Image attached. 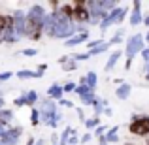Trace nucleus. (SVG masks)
<instances>
[{
  "mask_svg": "<svg viewBox=\"0 0 149 145\" xmlns=\"http://www.w3.org/2000/svg\"><path fill=\"white\" fill-rule=\"evenodd\" d=\"M38 111H40L42 123L47 124L49 128H57V123L62 119V115L57 111V104L53 100H45L42 104V109H38Z\"/></svg>",
  "mask_w": 149,
  "mask_h": 145,
  "instance_id": "f257e3e1",
  "label": "nucleus"
},
{
  "mask_svg": "<svg viewBox=\"0 0 149 145\" xmlns=\"http://www.w3.org/2000/svg\"><path fill=\"white\" fill-rule=\"evenodd\" d=\"M130 134L136 136H147L149 134V115H136L132 117L130 124H128Z\"/></svg>",
  "mask_w": 149,
  "mask_h": 145,
  "instance_id": "f03ea898",
  "label": "nucleus"
},
{
  "mask_svg": "<svg viewBox=\"0 0 149 145\" xmlns=\"http://www.w3.org/2000/svg\"><path fill=\"white\" fill-rule=\"evenodd\" d=\"M26 17V15H25ZM44 30H42V19H32V17H26L25 19V36L29 40H40Z\"/></svg>",
  "mask_w": 149,
  "mask_h": 145,
  "instance_id": "7ed1b4c3",
  "label": "nucleus"
},
{
  "mask_svg": "<svg viewBox=\"0 0 149 145\" xmlns=\"http://www.w3.org/2000/svg\"><path fill=\"white\" fill-rule=\"evenodd\" d=\"M125 15H127V10H125V8H115V10H111L106 15L104 21H100V32H104V30L111 25H119L125 19Z\"/></svg>",
  "mask_w": 149,
  "mask_h": 145,
  "instance_id": "20e7f679",
  "label": "nucleus"
},
{
  "mask_svg": "<svg viewBox=\"0 0 149 145\" xmlns=\"http://www.w3.org/2000/svg\"><path fill=\"white\" fill-rule=\"evenodd\" d=\"M143 36L142 34H134V36H130L128 38V42H127V47H125V53H127V60H132L134 58V55L136 53H140V51L143 49Z\"/></svg>",
  "mask_w": 149,
  "mask_h": 145,
  "instance_id": "39448f33",
  "label": "nucleus"
},
{
  "mask_svg": "<svg viewBox=\"0 0 149 145\" xmlns=\"http://www.w3.org/2000/svg\"><path fill=\"white\" fill-rule=\"evenodd\" d=\"M72 21L89 23V10L85 6V0H77V2L72 4Z\"/></svg>",
  "mask_w": 149,
  "mask_h": 145,
  "instance_id": "423d86ee",
  "label": "nucleus"
},
{
  "mask_svg": "<svg viewBox=\"0 0 149 145\" xmlns=\"http://www.w3.org/2000/svg\"><path fill=\"white\" fill-rule=\"evenodd\" d=\"M21 134H23L21 126H11V128H8V130L2 132V136H0V143H2V145H17Z\"/></svg>",
  "mask_w": 149,
  "mask_h": 145,
  "instance_id": "0eeeda50",
  "label": "nucleus"
},
{
  "mask_svg": "<svg viewBox=\"0 0 149 145\" xmlns=\"http://www.w3.org/2000/svg\"><path fill=\"white\" fill-rule=\"evenodd\" d=\"M85 6H87V10H89V23H93V25L104 21L106 15H108L98 4H96V0H89V2H85Z\"/></svg>",
  "mask_w": 149,
  "mask_h": 145,
  "instance_id": "6e6552de",
  "label": "nucleus"
},
{
  "mask_svg": "<svg viewBox=\"0 0 149 145\" xmlns=\"http://www.w3.org/2000/svg\"><path fill=\"white\" fill-rule=\"evenodd\" d=\"M11 19H13V32H15V36L21 40L23 36H25V11H21V10H17L13 15H11Z\"/></svg>",
  "mask_w": 149,
  "mask_h": 145,
  "instance_id": "1a4fd4ad",
  "label": "nucleus"
},
{
  "mask_svg": "<svg viewBox=\"0 0 149 145\" xmlns=\"http://www.w3.org/2000/svg\"><path fill=\"white\" fill-rule=\"evenodd\" d=\"M87 40H89V30H85V32H77V34H74L72 38H68V40L64 42V45L66 47H76V45L83 44V42H87Z\"/></svg>",
  "mask_w": 149,
  "mask_h": 145,
  "instance_id": "9d476101",
  "label": "nucleus"
},
{
  "mask_svg": "<svg viewBox=\"0 0 149 145\" xmlns=\"http://www.w3.org/2000/svg\"><path fill=\"white\" fill-rule=\"evenodd\" d=\"M44 15H45V10L42 4H32L30 10L26 11V17H32V19H44Z\"/></svg>",
  "mask_w": 149,
  "mask_h": 145,
  "instance_id": "9b49d317",
  "label": "nucleus"
},
{
  "mask_svg": "<svg viewBox=\"0 0 149 145\" xmlns=\"http://www.w3.org/2000/svg\"><path fill=\"white\" fill-rule=\"evenodd\" d=\"M132 6H134V11H132L130 13V25L132 26H138L140 23H142V13H140V8H142V2H138V0H136L134 4H132Z\"/></svg>",
  "mask_w": 149,
  "mask_h": 145,
  "instance_id": "f8f14e48",
  "label": "nucleus"
},
{
  "mask_svg": "<svg viewBox=\"0 0 149 145\" xmlns=\"http://www.w3.org/2000/svg\"><path fill=\"white\" fill-rule=\"evenodd\" d=\"M130 91H132V87L128 83H123V85H119V87L115 89V96L119 98V100H127L128 96H130Z\"/></svg>",
  "mask_w": 149,
  "mask_h": 145,
  "instance_id": "ddd939ff",
  "label": "nucleus"
},
{
  "mask_svg": "<svg viewBox=\"0 0 149 145\" xmlns=\"http://www.w3.org/2000/svg\"><path fill=\"white\" fill-rule=\"evenodd\" d=\"M62 94H64V92H62V87H61V85H57V83H53L47 89V96L51 98V100H61Z\"/></svg>",
  "mask_w": 149,
  "mask_h": 145,
  "instance_id": "4468645a",
  "label": "nucleus"
},
{
  "mask_svg": "<svg viewBox=\"0 0 149 145\" xmlns=\"http://www.w3.org/2000/svg\"><path fill=\"white\" fill-rule=\"evenodd\" d=\"M104 139H106V143H113V142H117V139H119V126H111V128H108V134H104Z\"/></svg>",
  "mask_w": 149,
  "mask_h": 145,
  "instance_id": "2eb2a0df",
  "label": "nucleus"
},
{
  "mask_svg": "<svg viewBox=\"0 0 149 145\" xmlns=\"http://www.w3.org/2000/svg\"><path fill=\"white\" fill-rule=\"evenodd\" d=\"M17 77L19 79H40L42 74L34 72V70H21V72H17Z\"/></svg>",
  "mask_w": 149,
  "mask_h": 145,
  "instance_id": "dca6fc26",
  "label": "nucleus"
},
{
  "mask_svg": "<svg viewBox=\"0 0 149 145\" xmlns=\"http://www.w3.org/2000/svg\"><path fill=\"white\" fill-rule=\"evenodd\" d=\"M58 62H61V66H62L64 72H72V70H76V66H77L70 57H61V58H58Z\"/></svg>",
  "mask_w": 149,
  "mask_h": 145,
  "instance_id": "f3484780",
  "label": "nucleus"
},
{
  "mask_svg": "<svg viewBox=\"0 0 149 145\" xmlns=\"http://www.w3.org/2000/svg\"><path fill=\"white\" fill-rule=\"evenodd\" d=\"M121 58V51L117 49V51H113L111 55H109V58H108V64H106V72H111L113 70V66L117 64V60Z\"/></svg>",
  "mask_w": 149,
  "mask_h": 145,
  "instance_id": "a211bd4d",
  "label": "nucleus"
},
{
  "mask_svg": "<svg viewBox=\"0 0 149 145\" xmlns=\"http://www.w3.org/2000/svg\"><path fill=\"white\" fill-rule=\"evenodd\" d=\"M11 119H13V111L11 109H0V128L4 124L11 123Z\"/></svg>",
  "mask_w": 149,
  "mask_h": 145,
  "instance_id": "6ab92c4d",
  "label": "nucleus"
},
{
  "mask_svg": "<svg viewBox=\"0 0 149 145\" xmlns=\"http://www.w3.org/2000/svg\"><path fill=\"white\" fill-rule=\"evenodd\" d=\"M96 4H98L106 13H109L111 10H115V8H117V2H115V0H98Z\"/></svg>",
  "mask_w": 149,
  "mask_h": 145,
  "instance_id": "aec40b11",
  "label": "nucleus"
},
{
  "mask_svg": "<svg viewBox=\"0 0 149 145\" xmlns=\"http://www.w3.org/2000/svg\"><path fill=\"white\" fill-rule=\"evenodd\" d=\"M13 25V19H11V15H2L0 13V36H2V32L8 28V26Z\"/></svg>",
  "mask_w": 149,
  "mask_h": 145,
  "instance_id": "412c9836",
  "label": "nucleus"
},
{
  "mask_svg": "<svg viewBox=\"0 0 149 145\" xmlns=\"http://www.w3.org/2000/svg\"><path fill=\"white\" fill-rule=\"evenodd\" d=\"M81 104L83 105H93L95 104V100H96V96H95V91H89V92H85V94H81Z\"/></svg>",
  "mask_w": 149,
  "mask_h": 145,
  "instance_id": "4be33fe9",
  "label": "nucleus"
},
{
  "mask_svg": "<svg viewBox=\"0 0 149 145\" xmlns=\"http://www.w3.org/2000/svg\"><path fill=\"white\" fill-rule=\"evenodd\" d=\"M85 85H87L91 91H95V87H96V74L95 72H89L87 76H85Z\"/></svg>",
  "mask_w": 149,
  "mask_h": 145,
  "instance_id": "5701e85b",
  "label": "nucleus"
},
{
  "mask_svg": "<svg viewBox=\"0 0 149 145\" xmlns=\"http://www.w3.org/2000/svg\"><path fill=\"white\" fill-rule=\"evenodd\" d=\"M85 126H87V130H91V128H96L100 126V117H91V119H85Z\"/></svg>",
  "mask_w": 149,
  "mask_h": 145,
  "instance_id": "b1692460",
  "label": "nucleus"
},
{
  "mask_svg": "<svg viewBox=\"0 0 149 145\" xmlns=\"http://www.w3.org/2000/svg\"><path fill=\"white\" fill-rule=\"evenodd\" d=\"M106 49H109V45H108V42H104V44H100L98 47H95V49H91V51H87L89 53V57H93V55H100V53H104Z\"/></svg>",
  "mask_w": 149,
  "mask_h": 145,
  "instance_id": "393cba45",
  "label": "nucleus"
},
{
  "mask_svg": "<svg viewBox=\"0 0 149 145\" xmlns=\"http://www.w3.org/2000/svg\"><path fill=\"white\" fill-rule=\"evenodd\" d=\"M72 134H76V130H74L72 126H66V128H64V132H62V136H61V139H62L61 145H66V142H68V138H70Z\"/></svg>",
  "mask_w": 149,
  "mask_h": 145,
  "instance_id": "a878e982",
  "label": "nucleus"
},
{
  "mask_svg": "<svg viewBox=\"0 0 149 145\" xmlns=\"http://www.w3.org/2000/svg\"><path fill=\"white\" fill-rule=\"evenodd\" d=\"M25 100H26V105H34L38 100V94L34 91H29V92H25Z\"/></svg>",
  "mask_w": 149,
  "mask_h": 145,
  "instance_id": "bb28decb",
  "label": "nucleus"
},
{
  "mask_svg": "<svg viewBox=\"0 0 149 145\" xmlns=\"http://www.w3.org/2000/svg\"><path fill=\"white\" fill-rule=\"evenodd\" d=\"M30 123H32V126H38V124H40V111H38L36 108L30 113Z\"/></svg>",
  "mask_w": 149,
  "mask_h": 145,
  "instance_id": "cd10ccee",
  "label": "nucleus"
},
{
  "mask_svg": "<svg viewBox=\"0 0 149 145\" xmlns=\"http://www.w3.org/2000/svg\"><path fill=\"white\" fill-rule=\"evenodd\" d=\"M93 108H95V115L98 117L102 111H104V104H102V100H98V98H96L95 100V104H93Z\"/></svg>",
  "mask_w": 149,
  "mask_h": 145,
  "instance_id": "c85d7f7f",
  "label": "nucleus"
},
{
  "mask_svg": "<svg viewBox=\"0 0 149 145\" xmlns=\"http://www.w3.org/2000/svg\"><path fill=\"white\" fill-rule=\"evenodd\" d=\"M70 58H72L74 62H77V60H89L91 57H89V53H76V55H72Z\"/></svg>",
  "mask_w": 149,
  "mask_h": 145,
  "instance_id": "c756f323",
  "label": "nucleus"
},
{
  "mask_svg": "<svg viewBox=\"0 0 149 145\" xmlns=\"http://www.w3.org/2000/svg\"><path fill=\"white\" fill-rule=\"evenodd\" d=\"M121 38H123V32H121V30H119V32H117L115 36H113L111 40L108 42V45H109V47H111V45H115V44H121Z\"/></svg>",
  "mask_w": 149,
  "mask_h": 145,
  "instance_id": "7c9ffc66",
  "label": "nucleus"
},
{
  "mask_svg": "<svg viewBox=\"0 0 149 145\" xmlns=\"http://www.w3.org/2000/svg\"><path fill=\"white\" fill-rule=\"evenodd\" d=\"M89 91H91V89H89L87 87V85H76V89H74V92H77V94H85V92H89Z\"/></svg>",
  "mask_w": 149,
  "mask_h": 145,
  "instance_id": "2f4dec72",
  "label": "nucleus"
},
{
  "mask_svg": "<svg viewBox=\"0 0 149 145\" xmlns=\"http://www.w3.org/2000/svg\"><path fill=\"white\" fill-rule=\"evenodd\" d=\"M106 132H108V126H106V124H102V126H96V128H95V134L98 136V138H102Z\"/></svg>",
  "mask_w": 149,
  "mask_h": 145,
  "instance_id": "473e14b6",
  "label": "nucleus"
},
{
  "mask_svg": "<svg viewBox=\"0 0 149 145\" xmlns=\"http://www.w3.org/2000/svg\"><path fill=\"white\" fill-rule=\"evenodd\" d=\"M17 108H21V105H26V100H25V94H21L19 98H15V102H13Z\"/></svg>",
  "mask_w": 149,
  "mask_h": 145,
  "instance_id": "72a5a7b5",
  "label": "nucleus"
},
{
  "mask_svg": "<svg viewBox=\"0 0 149 145\" xmlns=\"http://www.w3.org/2000/svg\"><path fill=\"white\" fill-rule=\"evenodd\" d=\"M74 89H76V83H66L62 87V92H74Z\"/></svg>",
  "mask_w": 149,
  "mask_h": 145,
  "instance_id": "f704fd0d",
  "label": "nucleus"
},
{
  "mask_svg": "<svg viewBox=\"0 0 149 145\" xmlns=\"http://www.w3.org/2000/svg\"><path fill=\"white\" fill-rule=\"evenodd\" d=\"M140 53H142V57H143V60H146V64H149V47H147V49L143 47Z\"/></svg>",
  "mask_w": 149,
  "mask_h": 145,
  "instance_id": "c9c22d12",
  "label": "nucleus"
},
{
  "mask_svg": "<svg viewBox=\"0 0 149 145\" xmlns=\"http://www.w3.org/2000/svg\"><path fill=\"white\" fill-rule=\"evenodd\" d=\"M58 104L61 105H64V108H74V104L70 100H64V98H61V100H58Z\"/></svg>",
  "mask_w": 149,
  "mask_h": 145,
  "instance_id": "e433bc0d",
  "label": "nucleus"
},
{
  "mask_svg": "<svg viewBox=\"0 0 149 145\" xmlns=\"http://www.w3.org/2000/svg\"><path fill=\"white\" fill-rule=\"evenodd\" d=\"M36 53H38L36 49H23V55H25V57H34Z\"/></svg>",
  "mask_w": 149,
  "mask_h": 145,
  "instance_id": "4c0bfd02",
  "label": "nucleus"
},
{
  "mask_svg": "<svg viewBox=\"0 0 149 145\" xmlns=\"http://www.w3.org/2000/svg\"><path fill=\"white\" fill-rule=\"evenodd\" d=\"M91 138H93V136H91V134L87 132V134H85L83 138H81V142H83V143H87V142H91Z\"/></svg>",
  "mask_w": 149,
  "mask_h": 145,
  "instance_id": "58836bf2",
  "label": "nucleus"
},
{
  "mask_svg": "<svg viewBox=\"0 0 149 145\" xmlns=\"http://www.w3.org/2000/svg\"><path fill=\"white\" fill-rule=\"evenodd\" d=\"M146 79L149 81V64H146Z\"/></svg>",
  "mask_w": 149,
  "mask_h": 145,
  "instance_id": "ea45409f",
  "label": "nucleus"
},
{
  "mask_svg": "<svg viewBox=\"0 0 149 145\" xmlns=\"http://www.w3.org/2000/svg\"><path fill=\"white\" fill-rule=\"evenodd\" d=\"M142 21H143V23H146V26H149V15H147V17H143V19H142Z\"/></svg>",
  "mask_w": 149,
  "mask_h": 145,
  "instance_id": "a19ab883",
  "label": "nucleus"
},
{
  "mask_svg": "<svg viewBox=\"0 0 149 145\" xmlns=\"http://www.w3.org/2000/svg\"><path fill=\"white\" fill-rule=\"evenodd\" d=\"M100 139V145H108V143H106V139H104V136H102V138H98Z\"/></svg>",
  "mask_w": 149,
  "mask_h": 145,
  "instance_id": "79ce46f5",
  "label": "nucleus"
},
{
  "mask_svg": "<svg viewBox=\"0 0 149 145\" xmlns=\"http://www.w3.org/2000/svg\"><path fill=\"white\" fill-rule=\"evenodd\" d=\"M26 145H34V138H29V142H26Z\"/></svg>",
  "mask_w": 149,
  "mask_h": 145,
  "instance_id": "37998d69",
  "label": "nucleus"
},
{
  "mask_svg": "<svg viewBox=\"0 0 149 145\" xmlns=\"http://www.w3.org/2000/svg\"><path fill=\"white\" fill-rule=\"evenodd\" d=\"M4 104H6V102H4V98H0V109H4Z\"/></svg>",
  "mask_w": 149,
  "mask_h": 145,
  "instance_id": "c03bdc74",
  "label": "nucleus"
},
{
  "mask_svg": "<svg viewBox=\"0 0 149 145\" xmlns=\"http://www.w3.org/2000/svg\"><path fill=\"white\" fill-rule=\"evenodd\" d=\"M34 145H44V139H38V142H34Z\"/></svg>",
  "mask_w": 149,
  "mask_h": 145,
  "instance_id": "a18cd8bd",
  "label": "nucleus"
},
{
  "mask_svg": "<svg viewBox=\"0 0 149 145\" xmlns=\"http://www.w3.org/2000/svg\"><path fill=\"white\" fill-rule=\"evenodd\" d=\"M143 40H147V44H149V32H147V36H146V38H143Z\"/></svg>",
  "mask_w": 149,
  "mask_h": 145,
  "instance_id": "49530a36",
  "label": "nucleus"
},
{
  "mask_svg": "<svg viewBox=\"0 0 149 145\" xmlns=\"http://www.w3.org/2000/svg\"><path fill=\"white\" fill-rule=\"evenodd\" d=\"M2 132H4V128H0V136H2Z\"/></svg>",
  "mask_w": 149,
  "mask_h": 145,
  "instance_id": "de8ad7c7",
  "label": "nucleus"
},
{
  "mask_svg": "<svg viewBox=\"0 0 149 145\" xmlns=\"http://www.w3.org/2000/svg\"><path fill=\"white\" fill-rule=\"evenodd\" d=\"M125 145H134V143H125Z\"/></svg>",
  "mask_w": 149,
  "mask_h": 145,
  "instance_id": "09e8293b",
  "label": "nucleus"
},
{
  "mask_svg": "<svg viewBox=\"0 0 149 145\" xmlns=\"http://www.w3.org/2000/svg\"><path fill=\"white\" fill-rule=\"evenodd\" d=\"M146 145H149V139H147V142H146Z\"/></svg>",
  "mask_w": 149,
  "mask_h": 145,
  "instance_id": "8fccbe9b",
  "label": "nucleus"
},
{
  "mask_svg": "<svg viewBox=\"0 0 149 145\" xmlns=\"http://www.w3.org/2000/svg\"><path fill=\"white\" fill-rule=\"evenodd\" d=\"M0 98H2V91H0Z\"/></svg>",
  "mask_w": 149,
  "mask_h": 145,
  "instance_id": "3c124183",
  "label": "nucleus"
},
{
  "mask_svg": "<svg viewBox=\"0 0 149 145\" xmlns=\"http://www.w3.org/2000/svg\"><path fill=\"white\" fill-rule=\"evenodd\" d=\"M0 145H2V143H0Z\"/></svg>",
  "mask_w": 149,
  "mask_h": 145,
  "instance_id": "603ef678",
  "label": "nucleus"
}]
</instances>
